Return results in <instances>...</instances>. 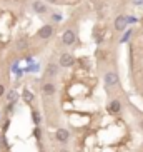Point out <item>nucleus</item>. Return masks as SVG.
Wrapping results in <instances>:
<instances>
[{
	"instance_id": "nucleus-1",
	"label": "nucleus",
	"mask_w": 143,
	"mask_h": 152,
	"mask_svg": "<svg viewBox=\"0 0 143 152\" xmlns=\"http://www.w3.org/2000/svg\"><path fill=\"white\" fill-rule=\"evenodd\" d=\"M53 32H55V27L52 23H47V25H43L42 28H38L37 37H38V40H48V39H52Z\"/></svg>"
},
{
	"instance_id": "nucleus-2",
	"label": "nucleus",
	"mask_w": 143,
	"mask_h": 152,
	"mask_svg": "<svg viewBox=\"0 0 143 152\" xmlns=\"http://www.w3.org/2000/svg\"><path fill=\"white\" fill-rule=\"evenodd\" d=\"M62 42L65 45H73L77 42V34L73 28H65L62 34Z\"/></svg>"
},
{
	"instance_id": "nucleus-3",
	"label": "nucleus",
	"mask_w": 143,
	"mask_h": 152,
	"mask_svg": "<svg viewBox=\"0 0 143 152\" xmlns=\"http://www.w3.org/2000/svg\"><path fill=\"white\" fill-rule=\"evenodd\" d=\"M58 65L62 69H68V67H73L75 65V58L72 54H62L60 55V60H58Z\"/></svg>"
},
{
	"instance_id": "nucleus-4",
	"label": "nucleus",
	"mask_w": 143,
	"mask_h": 152,
	"mask_svg": "<svg viewBox=\"0 0 143 152\" xmlns=\"http://www.w3.org/2000/svg\"><path fill=\"white\" fill-rule=\"evenodd\" d=\"M103 80H105L107 87H113V85L118 84V74L113 72V70H108L107 74H105V77H103Z\"/></svg>"
},
{
	"instance_id": "nucleus-5",
	"label": "nucleus",
	"mask_w": 143,
	"mask_h": 152,
	"mask_svg": "<svg viewBox=\"0 0 143 152\" xmlns=\"http://www.w3.org/2000/svg\"><path fill=\"white\" fill-rule=\"evenodd\" d=\"M126 25H128V22H126V15H118V17L115 18V22H113V27H115L116 32H123L126 28Z\"/></svg>"
},
{
	"instance_id": "nucleus-6",
	"label": "nucleus",
	"mask_w": 143,
	"mask_h": 152,
	"mask_svg": "<svg viewBox=\"0 0 143 152\" xmlns=\"http://www.w3.org/2000/svg\"><path fill=\"white\" fill-rule=\"evenodd\" d=\"M32 7H33V10H35L38 15L48 14V7H47V5H45V2H42V0H35V2L32 4Z\"/></svg>"
},
{
	"instance_id": "nucleus-7",
	"label": "nucleus",
	"mask_w": 143,
	"mask_h": 152,
	"mask_svg": "<svg viewBox=\"0 0 143 152\" xmlns=\"http://www.w3.org/2000/svg\"><path fill=\"white\" fill-rule=\"evenodd\" d=\"M55 137H57L58 142H67L68 139H70V132H68L67 129H58L57 132H55Z\"/></svg>"
},
{
	"instance_id": "nucleus-8",
	"label": "nucleus",
	"mask_w": 143,
	"mask_h": 152,
	"mask_svg": "<svg viewBox=\"0 0 143 152\" xmlns=\"http://www.w3.org/2000/svg\"><path fill=\"white\" fill-rule=\"evenodd\" d=\"M120 110H121V102L118 99H113L112 102L108 104V112L110 114H118Z\"/></svg>"
},
{
	"instance_id": "nucleus-9",
	"label": "nucleus",
	"mask_w": 143,
	"mask_h": 152,
	"mask_svg": "<svg viewBox=\"0 0 143 152\" xmlns=\"http://www.w3.org/2000/svg\"><path fill=\"white\" fill-rule=\"evenodd\" d=\"M58 67H60V65H55L53 62H50L48 67H47V77H55V75H57Z\"/></svg>"
},
{
	"instance_id": "nucleus-10",
	"label": "nucleus",
	"mask_w": 143,
	"mask_h": 152,
	"mask_svg": "<svg viewBox=\"0 0 143 152\" xmlns=\"http://www.w3.org/2000/svg\"><path fill=\"white\" fill-rule=\"evenodd\" d=\"M42 90H43L45 95H52L55 92V85L52 84V82H45L43 87H42Z\"/></svg>"
},
{
	"instance_id": "nucleus-11",
	"label": "nucleus",
	"mask_w": 143,
	"mask_h": 152,
	"mask_svg": "<svg viewBox=\"0 0 143 152\" xmlns=\"http://www.w3.org/2000/svg\"><path fill=\"white\" fill-rule=\"evenodd\" d=\"M40 70V65L38 64H30V65H27V67L23 69V74H28V72H38Z\"/></svg>"
},
{
	"instance_id": "nucleus-12",
	"label": "nucleus",
	"mask_w": 143,
	"mask_h": 152,
	"mask_svg": "<svg viewBox=\"0 0 143 152\" xmlns=\"http://www.w3.org/2000/svg\"><path fill=\"white\" fill-rule=\"evenodd\" d=\"M32 119H33V124L35 125H40V122H42V117H40V114H38V110H32Z\"/></svg>"
},
{
	"instance_id": "nucleus-13",
	"label": "nucleus",
	"mask_w": 143,
	"mask_h": 152,
	"mask_svg": "<svg viewBox=\"0 0 143 152\" xmlns=\"http://www.w3.org/2000/svg\"><path fill=\"white\" fill-rule=\"evenodd\" d=\"M131 35H133V30H131V28H128V30H126L125 34H123V37L120 39V42H121V44L128 42V40H130V37H131Z\"/></svg>"
},
{
	"instance_id": "nucleus-14",
	"label": "nucleus",
	"mask_w": 143,
	"mask_h": 152,
	"mask_svg": "<svg viewBox=\"0 0 143 152\" xmlns=\"http://www.w3.org/2000/svg\"><path fill=\"white\" fill-rule=\"evenodd\" d=\"M23 100H25V102L27 104H30L32 100H33V94H32V92H28V90H23Z\"/></svg>"
},
{
	"instance_id": "nucleus-15",
	"label": "nucleus",
	"mask_w": 143,
	"mask_h": 152,
	"mask_svg": "<svg viewBox=\"0 0 143 152\" xmlns=\"http://www.w3.org/2000/svg\"><path fill=\"white\" fill-rule=\"evenodd\" d=\"M7 100H9V102H15V100H17V92H15V90H10L9 94H7Z\"/></svg>"
},
{
	"instance_id": "nucleus-16",
	"label": "nucleus",
	"mask_w": 143,
	"mask_h": 152,
	"mask_svg": "<svg viewBox=\"0 0 143 152\" xmlns=\"http://www.w3.org/2000/svg\"><path fill=\"white\" fill-rule=\"evenodd\" d=\"M33 135H35L38 140H42V129L38 127V125H35V129H33Z\"/></svg>"
},
{
	"instance_id": "nucleus-17",
	"label": "nucleus",
	"mask_w": 143,
	"mask_h": 152,
	"mask_svg": "<svg viewBox=\"0 0 143 152\" xmlns=\"http://www.w3.org/2000/svg\"><path fill=\"white\" fill-rule=\"evenodd\" d=\"M62 14H52V20L53 22H62Z\"/></svg>"
},
{
	"instance_id": "nucleus-18",
	"label": "nucleus",
	"mask_w": 143,
	"mask_h": 152,
	"mask_svg": "<svg viewBox=\"0 0 143 152\" xmlns=\"http://www.w3.org/2000/svg\"><path fill=\"white\" fill-rule=\"evenodd\" d=\"M126 22H128V23H136V22H138V18L133 17V15H126Z\"/></svg>"
},
{
	"instance_id": "nucleus-19",
	"label": "nucleus",
	"mask_w": 143,
	"mask_h": 152,
	"mask_svg": "<svg viewBox=\"0 0 143 152\" xmlns=\"http://www.w3.org/2000/svg\"><path fill=\"white\" fill-rule=\"evenodd\" d=\"M14 104L15 102H9V104H7V109H5V112H7V114H10V112L14 110Z\"/></svg>"
},
{
	"instance_id": "nucleus-20",
	"label": "nucleus",
	"mask_w": 143,
	"mask_h": 152,
	"mask_svg": "<svg viewBox=\"0 0 143 152\" xmlns=\"http://www.w3.org/2000/svg\"><path fill=\"white\" fill-rule=\"evenodd\" d=\"M47 4H52V5H62V0H43Z\"/></svg>"
},
{
	"instance_id": "nucleus-21",
	"label": "nucleus",
	"mask_w": 143,
	"mask_h": 152,
	"mask_svg": "<svg viewBox=\"0 0 143 152\" xmlns=\"http://www.w3.org/2000/svg\"><path fill=\"white\" fill-rule=\"evenodd\" d=\"M9 125H10V121L7 119V121H5V124H4V127H2V132H4V134L7 132V129H9Z\"/></svg>"
},
{
	"instance_id": "nucleus-22",
	"label": "nucleus",
	"mask_w": 143,
	"mask_h": 152,
	"mask_svg": "<svg viewBox=\"0 0 143 152\" xmlns=\"http://www.w3.org/2000/svg\"><path fill=\"white\" fill-rule=\"evenodd\" d=\"M4 94H5V87L4 84H0V97H4Z\"/></svg>"
},
{
	"instance_id": "nucleus-23",
	"label": "nucleus",
	"mask_w": 143,
	"mask_h": 152,
	"mask_svg": "<svg viewBox=\"0 0 143 152\" xmlns=\"http://www.w3.org/2000/svg\"><path fill=\"white\" fill-rule=\"evenodd\" d=\"M135 4H136V5H142V4H143V0H136Z\"/></svg>"
},
{
	"instance_id": "nucleus-24",
	"label": "nucleus",
	"mask_w": 143,
	"mask_h": 152,
	"mask_svg": "<svg viewBox=\"0 0 143 152\" xmlns=\"http://www.w3.org/2000/svg\"><path fill=\"white\" fill-rule=\"evenodd\" d=\"M58 152H68V151H67V149H60Z\"/></svg>"
},
{
	"instance_id": "nucleus-25",
	"label": "nucleus",
	"mask_w": 143,
	"mask_h": 152,
	"mask_svg": "<svg viewBox=\"0 0 143 152\" xmlns=\"http://www.w3.org/2000/svg\"><path fill=\"white\" fill-rule=\"evenodd\" d=\"M40 152H43V151H40Z\"/></svg>"
}]
</instances>
